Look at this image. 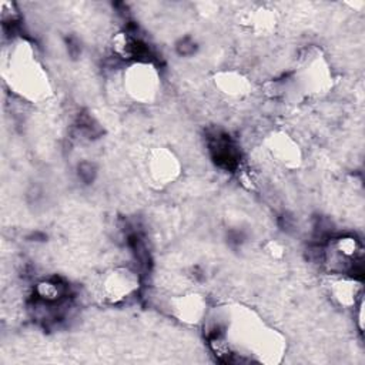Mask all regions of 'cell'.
I'll return each instance as SVG.
<instances>
[{
  "instance_id": "6da1fadb",
  "label": "cell",
  "mask_w": 365,
  "mask_h": 365,
  "mask_svg": "<svg viewBox=\"0 0 365 365\" xmlns=\"http://www.w3.org/2000/svg\"><path fill=\"white\" fill-rule=\"evenodd\" d=\"M202 324L211 349L227 362L278 364L285 355V336L250 307L210 308Z\"/></svg>"
},
{
  "instance_id": "7a4b0ae2",
  "label": "cell",
  "mask_w": 365,
  "mask_h": 365,
  "mask_svg": "<svg viewBox=\"0 0 365 365\" xmlns=\"http://www.w3.org/2000/svg\"><path fill=\"white\" fill-rule=\"evenodd\" d=\"M4 80L10 90L30 103H41L51 94V83L33 46L20 38L13 41L4 61Z\"/></svg>"
},
{
  "instance_id": "3957f363",
  "label": "cell",
  "mask_w": 365,
  "mask_h": 365,
  "mask_svg": "<svg viewBox=\"0 0 365 365\" xmlns=\"http://www.w3.org/2000/svg\"><path fill=\"white\" fill-rule=\"evenodd\" d=\"M291 77L302 98L324 96L334 87L332 67L317 46H309L301 51Z\"/></svg>"
},
{
  "instance_id": "277c9868",
  "label": "cell",
  "mask_w": 365,
  "mask_h": 365,
  "mask_svg": "<svg viewBox=\"0 0 365 365\" xmlns=\"http://www.w3.org/2000/svg\"><path fill=\"white\" fill-rule=\"evenodd\" d=\"M124 93L138 104L154 103L161 91V76L150 60L130 61L121 76Z\"/></svg>"
},
{
  "instance_id": "5b68a950",
  "label": "cell",
  "mask_w": 365,
  "mask_h": 365,
  "mask_svg": "<svg viewBox=\"0 0 365 365\" xmlns=\"http://www.w3.org/2000/svg\"><path fill=\"white\" fill-rule=\"evenodd\" d=\"M144 167L148 181L157 188L174 184L182 173V164L178 155L171 148L163 145L153 147L147 153Z\"/></svg>"
},
{
  "instance_id": "8992f818",
  "label": "cell",
  "mask_w": 365,
  "mask_h": 365,
  "mask_svg": "<svg viewBox=\"0 0 365 365\" xmlns=\"http://www.w3.org/2000/svg\"><path fill=\"white\" fill-rule=\"evenodd\" d=\"M140 278L128 267H114L107 269L100 279V294L103 299L111 304L127 301L138 292Z\"/></svg>"
},
{
  "instance_id": "52a82bcc",
  "label": "cell",
  "mask_w": 365,
  "mask_h": 365,
  "mask_svg": "<svg viewBox=\"0 0 365 365\" xmlns=\"http://www.w3.org/2000/svg\"><path fill=\"white\" fill-rule=\"evenodd\" d=\"M264 147L269 158L285 170H297L304 161L299 143L284 130H274L264 138Z\"/></svg>"
},
{
  "instance_id": "ba28073f",
  "label": "cell",
  "mask_w": 365,
  "mask_h": 365,
  "mask_svg": "<svg viewBox=\"0 0 365 365\" xmlns=\"http://www.w3.org/2000/svg\"><path fill=\"white\" fill-rule=\"evenodd\" d=\"M168 308L175 319L187 325L202 324L210 311L207 298L195 291L174 295L170 298Z\"/></svg>"
},
{
  "instance_id": "9c48e42d",
  "label": "cell",
  "mask_w": 365,
  "mask_h": 365,
  "mask_svg": "<svg viewBox=\"0 0 365 365\" xmlns=\"http://www.w3.org/2000/svg\"><path fill=\"white\" fill-rule=\"evenodd\" d=\"M212 84L227 98L241 100L252 93V83L247 74L235 68H224L212 76Z\"/></svg>"
},
{
  "instance_id": "30bf717a",
  "label": "cell",
  "mask_w": 365,
  "mask_h": 365,
  "mask_svg": "<svg viewBox=\"0 0 365 365\" xmlns=\"http://www.w3.org/2000/svg\"><path fill=\"white\" fill-rule=\"evenodd\" d=\"M328 291L331 298L344 308H355L362 301V285L346 274H335L328 284Z\"/></svg>"
},
{
  "instance_id": "8fae6325",
  "label": "cell",
  "mask_w": 365,
  "mask_h": 365,
  "mask_svg": "<svg viewBox=\"0 0 365 365\" xmlns=\"http://www.w3.org/2000/svg\"><path fill=\"white\" fill-rule=\"evenodd\" d=\"M245 24L255 33L267 36L272 33L278 24L277 14L267 7H258L250 11L245 17Z\"/></svg>"
},
{
  "instance_id": "7c38bea8",
  "label": "cell",
  "mask_w": 365,
  "mask_h": 365,
  "mask_svg": "<svg viewBox=\"0 0 365 365\" xmlns=\"http://www.w3.org/2000/svg\"><path fill=\"white\" fill-rule=\"evenodd\" d=\"M141 46L143 44L140 43V40L127 31H120L113 37V50L121 58H127L131 61L140 60L138 57L141 56Z\"/></svg>"
},
{
  "instance_id": "4fadbf2b",
  "label": "cell",
  "mask_w": 365,
  "mask_h": 365,
  "mask_svg": "<svg viewBox=\"0 0 365 365\" xmlns=\"http://www.w3.org/2000/svg\"><path fill=\"white\" fill-rule=\"evenodd\" d=\"M37 295L46 302L58 301L64 294V285L54 279H43L37 284Z\"/></svg>"
},
{
  "instance_id": "5bb4252c",
  "label": "cell",
  "mask_w": 365,
  "mask_h": 365,
  "mask_svg": "<svg viewBox=\"0 0 365 365\" xmlns=\"http://www.w3.org/2000/svg\"><path fill=\"white\" fill-rule=\"evenodd\" d=\"M335 252L338 254L339 259H346V261H352L355 259V257L358 255V252L361 251L359 242L354 238V237H341L335 241Z\"/></svg>"
},
{
  "instance_id": "9a60e30c",
  "label": "cell",
  "mask_w": 365,
  "mask_h": 365,
  "mask_svg": "<svg viewBox=\"0 0 365 365\" xmlns=\"http://www.w3.org/2000/svg\"><path fill=\"white\" fill-rule=\"evenodd\" d=\"M264 251L274 259H281L285 254V248L284 245L277 241V240H269L265 245H264Z\"/></svg>"
}]
</instances>
